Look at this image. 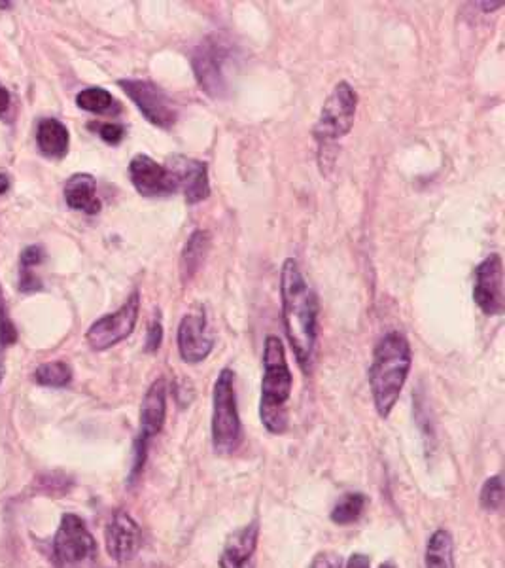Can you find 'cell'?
Listing matches in <instances>:
<instances>
[{
	"label": "cell",
	"mask_w": 505,
	"mask_h": 568,
	"mask_svg": "<svg viewBox=\"0 0 505 568\" xmlns=\"http://www.w3.org/2000/svg\"><path fill=\"white\" fill-rule=\"evenodd\" d=\"M282 320L288 341L303 372L313 366L318 341V296L307 283L294 258H286L280 269Z\"/></svg>",
	"instance_id": "cell-1"
},
{
	"label": "cell",
	"mask_w": 505,
	"mask_h": 568,
	"mask_svg": "<svg viewBox=\"0 0 505 568\" xmlns=\"http://www.w3.org/2000/svg\"><path fill=\"white\" fill-rule=\"evenodd\" d=\"M413 355L407 338L392 330L384 334L373 351V362L369 366V385L375 408L381 417H388L396 402L400 400L401 391L411 372Z\"/></svg>",
	"instance_id": "cell-2"
},
{
	"label": "cell",
	"mask_w": 505,
	"mask_h": 568,
	"mask_svg": "<svg viewBox=\"0 0 505 568\" xmlns=\"http://www.w3.org/2000/svg\"><path fill=\"white\" fill-rule=\"evenodd\" d=\"M294 377L290 372L284 343L277 336H267L263 347L262 423L271 434H282L288 426V400Z\"/></svg>",
	"instance_id": "cell-3"
},
{
	"label": "cell",
	"mask_w": 505,
	"mask_h": 568,
	"mask_svg": "<svg viewBox=\"0 0 505 568\" xmlns=\"http://www.w3.org/2000/svg\"><path fill=\"white\" fill-rule=\"evenodd\" d=\"M243 444V425L237 409L235 373L224 368L212 391V445L218 453H233Z\"/></svg>",
	"instance_id": "cell-4"
},
{
	"label": "cell",
	"mask_w": 505,
	"mask_h": 568,
	"mask_svg": "<svg viewBox=\"0 0 505 568\" xmlns=\"http://www.w3.org/2000/svg\"><path fill=\"white\" fill-rule=\"evenodd\" d=\"M358 110V93L349 82H339L330 97L326 99L320 110V118L314 124L313 135L320 152L331 146L333 142L341 141L349 135Z\"/></svg>",
	"instance_id": "cell-5"
},
{
	"label": "cell",
	"mask_w": 505,
	"mask_h": 568,
	"mask_svg": "<svg viewBox=\"0 0 505 568\" xmlns=\"http://www.w3.org/2000/svg\"><path fill=\"white\" fill-rule=\"evenodd\" d=\"M97 544L82 517L65 514L53 538L57 568H86L95 559Z\"/></svg>",
	"instance_id": "cell-6"
},
{
	"label": "cell",
	"mask_w": 505,
	"mask_h": 568,
	"mask_svg": "<svg viewBox=\"0 0 505 568\" xmlns=\"http://www.w3.org/2000/svg\"><path fill=\"white\" fill-rule=\"evenodd\" d=\"M231 55V48L220 35H210L201 40L193 50V74L203 89L212 99H220L227 93L226 67Z\"/></svg>",
	"instance_id": "cell-7"
},
{
	"label": "cell",
	"mask_w": 505,
	"mask_h": 568,
	"mask_svg": "<svg viewBox=\"0 0 505 568\" xmlns=\"http://www.w3.org/2000/svg\"><path fill=\"white\" fill-rule=\"evenodd\" d=\"M120 88L137 105L142 116L159 129H171L178 120V112L171 97L150 80H120Z\"/></svg>",
	"instance_id": "cell-8"
},
{
	"label": "cell",
	"mask_w": 505,
	"mask_h": 568,
	"mask_svg": "<svg viewBox=\"0 0 505 568\" xmlns=\"http://www.w3.org/2000/svg\"><path fill=\"white\" fill-rule=\"evenodd\" d=\"M140 311V294L139 290H135L127 302L122 307L112 313L106 315L103 319L93 322V326L89 328L86 339L93 351H106L114 345H118L123 339L129 338L137 326Z\"/></svg>",
	"instance_id": "cell-9"
},
{
	"label": "cell",
	"mask_w": 505,
	"mask_h": 568,
	"mask_svg": "<svg viewBox=\"0 0 505 568\" xmlns=\"http://www.w3.org/2000/svg\"><path fill=\"white\" fill-rule=\"evenodd\" d=\"M473 300L488 317L504 313V262L498 252L487 256L475 269Z\"/></svg>",
	"instance_id": "cell-10"
},
{
	"label": "cell",
	"mask_w": 505,
	"mask_h": 568,
	"mask_svg": "<svg viewBox=\"0 0 505 568\" xmlns=\"http://www.w3.org/2000/svg\"><path fill=\"white\" fill-rule=\"evenodd\" d=\"M105 540L108 555L116 563H129L142 546V531L131 515L118 510L106 525Z\"/></svg>",
	"instance_id": "cell-11"
},
{
	"label": "cell",
	"mask_w": 505,
	"mask_h": 568,
	"mask_svg": "<svg viewBox=\"0 0 505 568\" xmlns=\"http://www.w3.org/2000/svg\"><path fill=\"white\" fill-rule=\"evenodd\" d=\"M175 178L176 188L184 192L188 205L201 203L210 196L209 165L186 156H173L165 165Z\"/></svg>",
	"instance_id": "cell-12"
},
{
	"label": "cell",
	"mask_w": 505,
	"mask_h": 568,
	"mask_svg": "<svg viewBox=\"0 0 505 568\" xmlns=\"http://www.w3.org/2000/svg\"><path fill=\"white\" fill-rule=\"evenodd\" d=\"M129 177H131V182L137 188L140 196H171V194L178 192L171 171L165 165L157 163L150 156H144V154L135 156L129 163Z\"/></svg>",
	"instance_id": "cell-13"
},
{
	"label": "cell",
	"mask_w": 505,
	"mask_h": 568,
	"mask_svg": "<svg viewBox=\"0 0 505 568\" xmlns=\"http://www.w3.org/2000/svg\"><path fill=\"white\" fill-rule=\"evenodd\" d=\"M176 341H178V353L184 362L188 364L203 362L214 349V338L209 332L207 315L203 311L190 313L180 320Z\"/></svg>",
	"instance_id": "cell-14"
},
{
	"label": "cell",
	"mask_w": 505,
	"mask_h": 568,
	"mask_svg": "<svg viewBox=\"0 0 505 568\" xmlns=\"http://www.w3.org/2000/svg\"><path fill=\"white\" fill-rule=\"evenodd\" d=\"M167 417V381L163 377L156 379L152 387L146 392L142 406H140V434L137 438L139 447H144L157 436Z\"/></svg>",
	"instance_id": "cell-15"
},
{
	"label": "cell",
	"mask_w": 505,
	"mask_h": 568,
	"mask_svg": "<svg viewBox=\"0 0 505 568\" xmlns=\"http://www.w3.org/2000/svg\"><path fill=\"white\" fill-rule=\"evenodd\" d=\"M260 523L252 521L227 538L220 557V568H256Z\"/></svg>",
	"instance_id": "cell-16"
},
{
	"label": "cell",
	"mask_w": 505,
	"mask_h": 568,
	"mask_svg": "<svg viewBox=\"0 0 505 568\" xmlns=\"http://www.w3.org/2000/svg\"><path fill=\"white\" fill-rule=\"evenodd\" d=\"M67 205L74 211L97 214L101 211V201L97 197V182L88 173H78L65 184Z\"/></svg>",
	"instance_id": "cell-17"
},
{
	"label": "cell",
	"mask_w": 505,
	"mask_h": 568,
	"mask_svg": "<svg viewBox=\"0 0 505 568\" xmlns=\"http://www.w3.org/2000/svg\"><path fill=\"white\" fill-rule=\"evenodd\" d=\"M69 129L59 120H42L36 129V144L38 150L53 160H61L69 152Z\"/></svg>",
	"instance_id": "cell-18"
},
{
	"label": "cell",
	"mask_w": 505,
	"mask_h": 568,
	"mask_svg": "<svg viewBox=\"0 0 505 568\" xmlns=\"http://www.w3.org/2000/svg\"><path fill=\"white\" fill-rule=\"evenodd\" d=\"M210 249L209 231L195 230L180 256V277L184 283H190L195 273L201 269Z\"/></svg>",
	"instance_id": "cell-19"
},
{
	"label": "cell",
	"mask_w": 505,
	"mask_h": 568,
	"mask_svg": "<svg viewBox=\"0 0 505 568\" xmlns=\"http://www.w3.org/2000/svg\"><path fill=\"white\" fill-rule=\"evenodd\" d=\"M426 568H454L453 534L437 529L426 544Z\"/></svg>",
	"instance_id": "cell-20"
},
{
	"label": "cell",
	"mask_w": 505,
	"mask_h": 568,
	"mask_svg": "<svg viewBox=\"0 0 505 568\" xmlns=\"http://www.w3.org/2000/svg\"><path fill=\"white\" fill-rule=\"evenodd\" d=\"M367 506V497L362 493H347L331 510V521L337 525H352L356 523Z\"/></svg>",
	"instance_id": "cell-21"
},
{
	"label": "cell",
	"mask_w": 505,
	"mask_h": 568,
	"mask_svg": "<svg viewBox=\"0 0 505 568\" xmlns=\"http://www.w3.org/2000/svg\"><path fill=\"white\" fill-rule=\"evenodd\" d=\"M35 379L38 385L59 389L72 381V370L67 362H48L36 368Z\"/></svg>",
	"instance_id": "cell-22"
},
{
	"label": "cell",
	"mask_w": 505,
	"mask_h": 568,
	"mask_svg": "<svg viewBox=\"0 0 505 568\" xmlns=\"http://www.w3.org/2000/svg\"><path fill=\"white\" fill-rule=\"evenodd\" d=\"M76 105L91 114H103L114 105V97L106 89L88 88L78 93Z\"/></svg>",
	"instance_id": "cell-23"
},
{
	"label": "cell",
	"mask_w": 505,
	"mask_h": 568,
	"mask_svg": "<svg viewBox=\"0 0 505 568\" xmlns=\"http://www.w3.org/2000/svg\"><path fill=\"white\" fill-rule=\"evenodd\" d=\"M502 504H504V481L502 476H492L490 480L485 481L481 489V506L487 512H496L502 508Z\"/></svg>",
	"instance_id": "cell-24"
},
{
	"label": "cell",
	"mask_w": 505,
	"mask_h": 568,
	"mask_svg": "<svg viewBox=\"0 0 505 568\" xmlns=\"http://www.w3.org/2000/svg\"><path fill=\"white\" fill-rule=\"evenodd\" d=\"M18 341V332H16V326L14 322L8 317L6 313V307H4V300L0 296V347H8V345H14Z\"/></svg>",
	"instance_id": "cell-25"
},
{
	"label": "cell",
	"mask_w": 505,
	"mask_h": 568,
	"mask_svg": "<svg viewBox=\"0 0 505 568\" xmlns=\"http://www.w3.org/2000/svg\"><path fill=\"white\" fill-rule=\"evenodd\" d=\"M163 341V324H161V315L156 313L154 319L148 324V334H146V353H156L161 347Z\"/></svg>",
	"instance_id": "cell-26"
},
{
	"label": "cell",
	"mask_w": 505,
	"mask_h": 568,
	"mask_svg": "<svg viewBox=\"0 0 505 568\" xmlns=\"http://www.w3.org/2000/svg\"><path fill=\"white\" fill-rule=\"evenodd\" d=\"M311 568H343V561L339 555L331 553V551H324L318 553L311 563Z\"/></svg>",
	"instance_id": "cell-27"
},
{
	"label": "cell",
	"mask_w": 505,
	"mask_h": 568,
	"mask_svg": "<svg viewBox=\"0 0 505 568\" xmlns=\"http://www.w3.org/2000/svg\"><path fill=\"white\" fill-rule=\"evenodd\" d=\"M99 135L108 144H118L125 137V129L122 125L106 124L99 129Z\"/></svg>",
	"instance_id": "cell-28"
},
{
	"label": "cell",
	"mask_w": 505,
	"mask_h": 568,
	"mask_svg": "<svg viewBox=\"0 0 505 568\" xmlns=\"http://www.w3.org/2000/svg\"><path fill=\"white\" fill-rule=\"evenodd\" d=\"M42 260H44V252H42V249H40V247H29V249L23 250V254H21V267L33 269V267L38 266Z\"/></svg>",
	"instance_id": "cell-29"
},
{
	"label": "cell",
	"mask_w": 505,
	"mask_h": 568,
	"mask_svg": "<svg viewBox=\"0 0 505 568\" xmlns=\"http://www.w3.org/2000/svg\"><path fill=\"white\" fill-rule=\"evenodd\" d=\"M347 568H371V559L364 553H354L347 563Z\"/></svg>",
	"instance_id": "cell-30"
},
{
	"label": "cell",
	"mask_w": 505,
	"mask_h": 568,
	"mask_svg": "<svg viewBox=\"0 0 505 568\" xmlns=\"http://www.w3.org/2000/svg\"><path fill=\"white\" fill-rule=\"evenodd\" d=\"M10 107V93L4 86H0V114H4Z\"/></svg>",
	"instance_id": "cell-31"
},
{
	"label": "cell",
	"mask_w": 505,
	"mask_h": 568,
	"mask_svg": "<svg viewBox=\"0 0 505 568\" xmlns=\"http://www.w3.org/2000/svg\"><path fill=\"white\" fill-rule=\"evenodd\" d=\"M8 188H10V178L0 175V194H6Z\"/></svg>",
	"instance_id": "cell-32"
},
{
	"label": "cell",
	"mask_w": 505,
	"mask_h": 568,
	"mask_svg": "<svg viewBox=\"0 0 505 568\" xmlns=\"http://www.w3.org/2000/svg\"><path fill=\"white\" fill-rule=\"evenodd\" d=\"M4 377V362H2V356H0V381Z\"/></svg>",
	"instance_id": "cell-33"
},
{
	"label": "cell",
	"mask_w": 505,
	"mask_h": 568,
	"mask_svg": "<svg viewBox=\"0 0 505 568\" xmlns=\"http://www.w3.org/2000/svg\"><path fill=\"white\" fill-rule=\"evenodd\" d=\"M379 568H396L394 567V563H383Z\"/></svg>",
	"instance_id": "cell-34"
}]
</instances>
